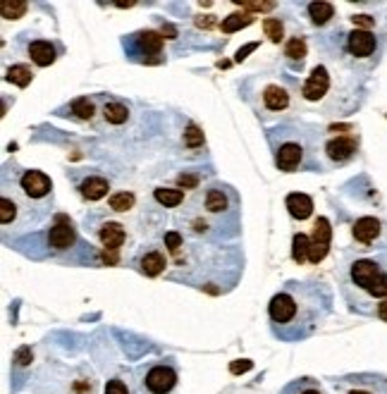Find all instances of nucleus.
<instances>
[{
  "instance_id": "nucleus-1",
  "label": "nucleus",
  "mask_w": 387,
  "mask_h": 394,
  "mask_svg": "<svg viewBox=\"0 0 387 394\" xmlns=\"http://www.w3.org/2000/svg\"><path fill=\"white\" fill-rule=\"evenodd\" d=\"M330 313V294L323 284L289 280L268 304L270 330L280 342H304Z\"/></svg>"
},
{
  "instance_id": "nucleus-2",
  "label": "nucleus",
  "mask_w": 387,
  "mask_h": 394,
  "mask_svg": "<svg viewBox=\"0 0 387 394\" xmlns=\"http://www.w3.org/2000/svg\"><path fill=\"white\" fill-rule=\"evenodd\" d=\"M268 144L273 148L275 165L282 172H296L308 165V155H311V146L304 132H299L296 127H275L268 132Z\"/></svg>"
},
{
  "instance_id": "nucleus-3",
  "label": "nucleus",
  "mask_w": 387,
  "mask_h": 394,
  "mask_svg": "<svg viewBox=\"0 0 387 394\" xmlns=\"http://www.w3.org/2000/svg\"><path fill=\"white\" fill-rule=\"evenodd\" d=\"M177 380L179 373L172 361H148L137 368L139 394H170Z\"/></svg>"
},
{
  "instance_id": "nucleus-4",
  "label": "nucleus",
  "mask_w": 387,
  "mask_h": 394,
  "mask_svg": "<svg viewBox=\"0 0 387 394\" xmlns=\"http://www.w3.org/2000/svg\"><path fill=\"white\" fill-rule=\"evenodd\" d=\"M125 51L129 60L144 65H158L165 60L163 56V36L158 32H137L125 36Z\"/></svg>"
},
{
  "instance_id": "nucleus-5",
  "label": "nucleus",
  "mask_w": 387,
  "mask_h": 394,
  "mask_svg": "<svg viewBox=\"0 0 387 394\" xmlns=\"http://www.w3.org/2000/svg\"><path fill=\"white\" fill-rule=\"evenodd\" d=\"M335 394H387V378L376 373H352L342 378H330Z\"/></svg>"
},
{
  "instance_id": "nucleus-6",
  "label": "nucleus",
  "mask_w": 387,
  "mask_h": 394,
  "mask_svg": "<svg viewBox=\"0 0 387 394\" xmlns=\"http://www.w3.org/2000/svg\"><path fill=\"white\" fill-rule=\"evenodd\" d=\"M232 201H234V191L229 189V186L215 184V186H210V189H205V193H203L201 213L222 217L232 210Z\"/></svg>"
},
{
  "instance_id": "nucleus-7",
  "label": "nucleus",
  "mask_w": 387,
  "mask_h": 394,
  "mask_svg": "<svg viewBox=\"0 0 387 394\" xmlns=\"http://www.w3.org/2000/svg\"><path fill=\"white\" fill-rule=\"evenodd\" d=\"M17 186L32 201H41V198H46L53 191V182L44 172H39V170H24L20 179H17Z\"/></svg>"
},
{
  "instance_id": "nucleus-8",
  "label": "nucleus",
  "mask_w": 387,
  "mask_h": 394,
  "mask_svg": "<svg viewBox=\"0 0 387 394\" xmlns=\"http://www.w3.org/2000/svg\"><path fill=\"white\" fill-rule=\"evenodd\" d=\"M261 110L265 113H282L289 108V89L280 82H265L258 91Z\"/></svg>"
},
{
  "instance_id": "nucleus-9",
  "label": "nucleus",
  "mask_w": 387,
  "mask_h": 394,
  "mask_svg": "<svg viewBox=\"0 0 387 394\" xmlns=\"http://www.w3.org/2000/svg\"><path fill=\"white\" fill-rule=\"evenodd\" d=\"M77 244V229L75 225L68 220V217L60 215L58 222L48 229V246L53 248L56 253H65V251H72Z\"/></svg>"
},
{
  "instance_id": "nucleus-10",
  "label": "nucleus",
  "mask_w": 387,
  "mask_h": 394,
  "mask_svg": "<svg viewBox=\"0 0 387 394\" xmlns=\"http://www.w3.org/2000/svg\"><path fill=\"white\" fill-rule=\"evenodd\" d=\"M378 48L376 34H371L368 29H354L352 34H347V51L354 58H368L373 56Z\"/></svg>"
},
{
  "instance_id": "nucleus-11",
  "label": "nucleus",
  "mask_w": 387,
  "mask_h": 394,
  "mask_svg": "<svg viewBox=\"0 0 387 394\" xmlns=\"http://www.w3.org/2000/svg\"><path fill=\"white\" fill-rule=\"evenodd\" d=\"M328 89H330V75L323 65H318V68H313V72L304 82L301 94H304L306 101H320L325 94H328Z\"/></svg>"
},
{
  "instance_id": "nucleus-12",
  "label": "nucleus",
  "mask_w": 387,
  "mask_h": 394,
  "mask_svg": "<svg viewBox=\"0 0 387 394\" xmlns=\"http://www.w3.org/2000/svg\"><path fill=\"white\" fill-rule=\"evenodd\" d=\"M380 265L376 260H368V258H361V260H354L352 268H349V277H352V282L356 284L359 289H364L368 292V287H371L373 282H376V277L380 275Z\"/></svg>"
},
{
  "instance_id": "nucleus-13",
  "label": "nucleus",
  "mask_w": 387,
  "mask_h": 394,
  "mask_svg": "<svg viewBox=\"0 0 387 394\" xmlns=\"http://www.w3.org/2000/svg\"><path fill=\"white\" fill-rule=\"evenodd\" d=\"M58 53H60V46H56L53 41H34V44H29V58L39 68H48V65L56 63Z\"/></svg>"
},
{
  "instance_id": "nucleus-14",
  "label": "nucleus",
  "mask_w": 387,
  "mask_h": 394,
  "mask_svg": "<svg viewBox=\"0 0 387 394\" xmlns=\"http://www.w3.org/2000/svg\"><path fill=\"white\" fill-rule=\"evenodd\" d=\"M325 153H328L330 160L344 163V160H349V158L356 153V141H354V139H349V136L330 139V141L325 144Z\"/></svg>"
},
{
  "instance_id": "nucleus-15",
  "label": "nucleus",
  "mask_w": 387,
  "mask_h": 394,
  "mask_svg": "<svg viewBox=\"0 0 387 394\" xmlns=\"http://www.w3.org/2000/svg\"><path fill=\"white\" fill-rule=\"evenodd\" d=\"M280 394H328V390L316 378H294L282 387Z\"/></svg>"
},
{
  "instance_id": "nucleus-16",
  "label": "nucleus",
  "mask_w": 387,
  "mask_h": 394,
  "mask_svg": "<svg viewBox=\"0 0 387 394\" xmlns=\"http://www.w3.org/2000/svg\"><path fill=\"white\" fill-rule=\"evenodd\" d=\"M101 113H103V117H106V122H110V125H122L129 120V108L115 99H106V96H103Z\"/></svg>"
},
{
  "instance_id": "nucleus-17",
  "label": "nucleus",
  "mask_w": 387,
  "mask_h": 394,
  "mask_svg": "<svg viewBox=\"0 0 387 394\" xmlns=\"http://www.w3.org/2000/svg\"><path fill=\"white\" fill-rule=\"evenodd\" d=\"M125 227L120 225V222H106V225L101 227V232H99V239H101V244L103 246H108V248H113V251H118L120 246L125 244Z\"/></svg>"
},
{
  "instance_id": "nucleus-18",
  "label": "nucleus",
  "mask_w": 387,
  "mask_h": 394,
  "mask_svg": "<svg viewBox=\"0 0 387 394\" xmlns=\"http://www.w3.org/2000/svg\"><path fill=\"white\" fill-rule=\"evenodd\" d=\"M285 203H287L289 215L296 217V220H306V217L313 213V201L306 193H289Z\"/></svg>"
},
{
  "instance_id": "nucleus-19",
  "label": "nucleus",
  "mask_w": 387,
  "mask_h": 394,
  "mask_svg": "<svg viewBox=\"0 0 387 394\" xmlns=\"http://www.w3.org/2000/svg\"><path fill=\"white\" fill-rule=\"evenodd\" d=\"M165 265H167L165 253H160V251H146L141 256V260H139V270H141L144 275H148V277L160 275V272L165 270Z\"/></svg>"
},
{
  "instance_id": "nucleus-20",
  "label": "nucleus",
  "mask_w": 387,
  "mask_h": 394,
  "mask_svg": "<svg viewBox=\"0 0 387 394\" xmlns=\"http://www.w3.org/2000/svg\"><path fill=\"white\" fill-rule=\"evenodd\" d=\"M378 234H380V222L376 220V217H361V220H356V225H354L356 241H361V244H371Z\"/></svg>"
},
{
  "instance_id": "nucleus-21",
  "label": "nucleus",
  "mask_w": 387,
  "mask_h": 394,
  "mask_svg": "<svg viewBox=\"0 0 387 394\" xmlns=\"http://www.w3.org/2000/svg\"><path fill=\"white\" fill-rule=\"evenodd\" d=\"M82 196L89 198V201H99V198L108 196V189H110V184H108V179L103 177H89L82 182Z\"/></svg>"
},
{
  "instance_id": "nucleus-22",
  "label": "nucleus",
  "mask_w": 387,
  "mask_h": 394,
  "mask_svg": "<svg viewBox=\"0 0 387 394\" xmlns=\"http://www.w3.org/2000/svg\"><path fill=\"white\" fill-rule=\"evenodd\" d=\"M306 10H308V17H311V22L316 24V27H325V24L335 17V5L332 3H308Z\"/></svg>"
},
{
  "instance_id": "nucleus-23",
  "label": "nucleus",
  "mask_w": 387,
  "mask_h": 394,
  "mask_svg": "<svg viewBox=\"0 0 387 394\" xmlns=\"http://www.w3.org/2000/svg\"><path fill=\"white\" fill-rule=\"evenodd\" d=\"M72 113L77 115L80 120H94L96 117V113H101L99 110V99L96 96H82V99H77L75 103H72Z\"/></svg>"
},
{
  "instance_id": "nucleus-24",
  "label": "nucleus",
  "mask_w": 387,
  "mask_h": 394,
  "mask_svg": "<svg viewBox=\"0 0 387 394\" xmlns=\"http://www.w3.org/2000/svg\"><path fill=\"white\" fill-rule=\"evenodd\" d=\"M153 196H156V201H158L160 205H165V208H177V205L184 201L182 191H179V189H165V186L156 189Z\"/></svg>"
},
{
  "instance_id": "nucleus-25",
  "label": "nucleus",
  "mask_w": 387,
  "mask_h": 394,
  "mask_svg": "<svg viewBox=\"0 0 387 394\" xmlns=\"http://www.w3.org/2000/svg\"><path fill=\"white\" fill-rule=\"evenodd\" d=\"M5 79L24 89L34 79V72H32V68H29V65H12V68L8 70V77H5Z\"/></svg>"
},
{
  "instance_id": "nucleus-26",
  "label": "nucleus",
  "mask_w": 387,
  "mask_h": 394,
  "mask_svg": "<svg viewBox=\"0 0 387 394\" xmlns=\"http://www.w3.org/2000/svg\"><path fill=\"white\" fill-rule=\"evenodd\" d=\"M29 5L24 0H3L0 3V12H3L5 20H20V17L27 12Z\"/></svg>"
},
{
  "instance_id": "nucleus-27",
  "label": "nucleus",
  "mask_w": 387,
  "mask_h": 394,
  "mask_svg": "<svg viewBox=\"0 0 387 394\" xmlns=\"http://www.w3.org/2000/svg\"><path fill=\"white\" fill-rule=\"evenodd\" d=\"M313 244L320 246H330V222L325 217H318L316 227H313V236H311Z\"/></svg>"
},
{
  "instance_id": "nucleus-28",
  "label": "nucleus",
  "mask_w": 387,
  "mask_h": 394,
  "mask_svg": "<svg viewBox=\"0 0 387 394\" xmlns=\"http://www.w3.org/2000/svg\"><path fill=\"white\" fill-rule=\"evenodd\" d=\"M110 208L115 210V213H125V210H129L132 205H134V193L129 191H120L115 193V196H110Z\"/></svg>"
},
{
  "instance_id": "nucleus-29",
  "label": "nucleus",
  "mask_w": 387,
  "mask_h": 394,
  "mask_svg": "<svg viewBox=\"0 0 387 394\" xmlns=\"http://www.w3.org/2000/svg\"><path fill=\"white\" fill-rule=\"evenodd\" d=\"M308 248H311V239L306 234H296L294 236V248H292V256L296 263H304L308 258Z\"/></svg>"
},
{
  "instance_id": "nucleus-30",
  "label": "nucleus",
  "mask_w": 387,
  "mask_h": 394,
  "mask_svg": "<svg viewBox=\"0 0 387 394\" xmlns=\"http://www.w3.org/2000/svg\"><path fill=\"white\" fill-rule=\"evenodd\" d=\"M285 56L289 60H304L306 58V41L304 39H299V36H294V39H289V44L285 48Z\"/></svg>"
},
{
  "instance_id": "nucleus-31",
  "label": "nucleus",
  "mask_w": 387,
  "mask_h": 394,
  "mask_svg": "<svg viewBox=\"0 0 387 394\" xmlns=\"http://www.w3.org/2000/svg\"><path fill=\"white\" fill-rule=\"evenodd\" d=\"M251 22H253L251 15H229L227 20L222 22V32L232 34V32H237V29L246 27V24H251Z\"/></svg>"
},
{
  "instance_id": "nucleus-32",
  "label": "nucleus",
  "mask_w": 387,
  "mask_h": 394,
  "mask_svg": "<svg viewBox=\"0 0 387 394\" xmlns=\"http://www.w3.org/2000/svg\"><path fill=\"white\" fill-rule=\"evenodd\" d=\"M263 29H265V36H268L273 44H280V41H282V34H285V29H282V22L280 20H265L263 22Z\"/></svg>"
},
{
  "instance_id": "nucleus-33",
  "label": "nucleus",
  "mask_w": 387,
  "mask_h": 394,
  "mask_svg": "<svg viewBox=\"0 0 387 394\" xmlns=\"http://www.w3.org/2000/svg\"><path fill=\"white\" fill-rule=\"evenodd\" d=\"M368 294H371L373 299H387V272H380L376 277V282L368 287Z\"/></svg>"
},
{
  "instance_id": "nucleus-34",
  "label": "nucleus",
  "mask_w": 387,
  "mask_h": 394,
  "mask_svg": "<svg viewBox=\"0 0 387 394\" xmlns=\"http://www.w3.org/2000/svg\"><path fill=\"white\" fill-rule=\"evenodd\" d=\"M103 394H132V390H129V385H127L122 378H113V380H108Z\"/></svg>"
},
{
  "instance_id": "nucleus-35",
  "label": "nucleus",
  "mask_w": 387,
  "mask_h": 394,
  "mask_svg": "<svg viewBox=\"0 0 387 394\" xmlns=\"http://www.w3.org/2000/svg\"><path fill=\"white\" fill-rule=\"evenodd\" d=\"M184 144H186V146H191V148L201 146V144H203V132L198 129V127H189V129L184 132Z\"/></svg>"
},
{
  "instance_id": "nucleus-36",
  "label": "nucleus",
  "mask_w": 387,
  "mask_h": 394,
  "mask_svg": "<svg viewBox=\"0 0 387 394\" xmlns=\"http://www.w3.org/2000/svg\"><path fill=\"white\" fill-rule=\"evenodd\" d=\"M165 246L170 248V251H177L179 246H184L182 234H177V232H167V234H165Z\"/></svg>"
},
{
  "instance_id": "nucleus-37",
  "label": "nucleus",
  "mask_w": 387,
  "mask_h": 394,
  "mask_svg": "<svg viewBox=\"0 0 387 394\" xmlns=\"http://www.w3.org/2000/svg\"><path fill=\"white\" fill-rule=\"evenodd\" d=\"M352 20H354L356 27H373V24H376L368 15H356V17H352Z\"/></svg>"
},
{
  "instance_id": "nucleus-38",
  "label": "nucleus",
  "mask_w": 387,
  "mask_h": 394,
  "mask_svg": "<svg viewBox=\"0 0 387 394\" xmlns=\"http://www.w3.org/2000/svg\"><path fill=\"white\" fill-rule=\"evenodd\" d=\"M376 313H378V318H380V320H385V323H387V299H385V301H380V306H378V311H376Z\"/></svg>"
},
{
  "instance_id": "nucleus-39",
  "label": "nucleus",
  "mask_w": 387,
  "mask_h": 394,
  "mask_svg": "<svg viewBox=\"0 0 387 394\" xmlns=\"http://www.w3.org/2000/svg\"><path fill=\"white\" fill-rule=\"evenodd\" d=\"M246 8H251V10H270V8H273V3H249Z\"/></svg>"
}]
</instances>
